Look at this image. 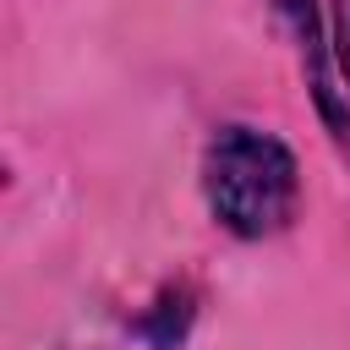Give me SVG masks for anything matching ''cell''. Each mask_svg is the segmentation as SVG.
<instances>
[{
  "instance_id": "1",
  "label": "cell",
  "mask_w": 350,
  "mask_h": 350,
  "mask_svg": "<svg viewBox=\"0 0 350 350\" xmlns=\"http://www.w3.org/2000/svg\"><path fill=\"white\" fill-rule=\"evenodd\" d=\"M202 197L230 235L262 241L295 219L301 164L262 126H219L202 148Z\"/></svg>"
},
{
  "instance_id": "2",
  "label": "cell",
  "mask_w": 350,
  "mask_h": 350,
  "mask_svg": "<svg viewBox=\"0 0 350 350\" xmlns=\"http://www.w3.org/2000/svg\"><path fill=\"white\" fill-rule=\"evenodd\" d=\"M279 5H284V16L295 22L301 49H306V60H312V71H317V98H323V109H334L328 71H323V27H317V0H279Z\"/></svg>"
},
{
  "instance_id": "3",
  "label": "cell",
  "mask_w": 350,
  "mask_h": 350,
  "mask_svg": "<svg viewBox=\"0 0 350 350\" xmlns=\"http://www.w3.org/2000/svg\"><path fill=\"white\" fill-rule=\"evenodd\" d=\"M339 16H345V44H339V60H345V71H350V0H345V11H339Z\"/></svg>"
}]
</instances>
